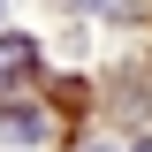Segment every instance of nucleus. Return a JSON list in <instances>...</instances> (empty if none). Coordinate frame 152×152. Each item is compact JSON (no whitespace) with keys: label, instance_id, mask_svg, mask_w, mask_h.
<instances>
[{"label":"nucleus","instance_id":"1","mask_svg":"<svg viewBox=\"0 0 152 152\" xmlns=\"http://www.w3.org/2000/svg\"><path fill=\"white\" fill-rule=\"evenodd\" d=\"M31 69H38V46H31L23 31H8V38H0V91H8V84H23Z\"/></svg>","mask_w":152,"mask_h":152},{"label":"nucleus","instance_id":"2","mask_svg":"<svg viewBox=\"0 0 152 152\" xmlns=\"http://www.w3.org/2000/svg\"><path fill=\"white\" fill-rule=\"evenodd\" d=\"M0 129L15 137V145H38V137H46V114H23V107H0Z\"/></svg>","mask_w":152,"mask_h":152},{"label":"nucleus","instance_id":"3","mask_svg":"<svg viewBox=\"0 0 152 152\" xmlns=\"http://www.w3.org/2000/svg\"><path fill=\"white\" fill-rule=\"evenodd\" d=\"M84 152H114V145H84Z\"/></svg>","mask_w":152,"mask_h":152}]
</instances>
